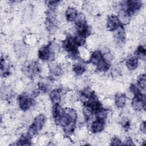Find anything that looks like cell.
Returning a JSON list of instances; mask_svg holds the SVG:
<instances>
[{
	"label": "cell",
	"mask_w": 146,
	"mask_h": 146,
	"mask_svg": "<svg viewBox=\"0 0 146 146\" xmlns=\"http://www.w3.org/2000/svg\"><path fill=\"white\" fill-rule=\"evenodd\" d=\"M142 5V2L139 1H129L127 2V5L129 10L132 12L139 10Z\"/></svg>",
	"instance_id": "cell-10"
},
{
	"label": "cell",
	"mask_w": 146,
	"mask_h": 146,
	"mask_svg": "<svg viewBox=\"0 0 146 146\" xmlns=\"http://www.w3.org/2000/svg\"><path fill=\"white\" fill-rule=\"evenodd\" d=\"M104 121L100 119H97L92 122L91 123V131L93 133L100 132L104 128Z\"/></svg>",
	"instance_id": "cell-3"
},
{
	"label": "cell",
	"mask_w": 146,
	"mask_h": 146,
	"mask_svg": "<svg viewBox=\"0 0 146 146\" xmlns=\"http://www.w3.org/2000/svg\"><path fill=\"white\" fill-rule=\"evenodd\" d=\"M52 113L56 121L58 122V121L60 118V117L64 114V110L60 106L58 105H56L53 108Z\"/></svg>",
	"instance_id": "cell-13"
},
{
	"label": "cell",
	"mask_w": 146,
	"mask_h": 146,
	"mask_svg": "<svg viewBox=\"0 0 146 146\" xmlns=\"http://www.w3.org/2000/svg\"><path fill=\"white\" fill-rule=\"evenodd\" d=\"M45 123V117L43 115H38L36 116L33 124H32L37 131L41 129Z\"/></svg>",
	"instance_id": "cell-4"
},
{
	"label": "cell",
	"mask_w": 146,
	"mask_h": 146,
	"mask_svg": "<svg viewBox=\"0 0 146 146\" xmlns=\"http://www.w3.org/2000/svg\"><path fill=\"white\" fill-rule=\"evenodd\" d=\"M74 40L76 43V44L78 45H80V46H82L83 44V43H84L85 39H84V36L81 35H76L74 39Z\"/></svg>",
	"instance_id": "cell-23"
},
{
	"label": "cell",
	"mask_w": 146,
	"mask_h": 146,
	"mask_svg": "<svg viewBox=\"0 0 146 146\" xmlns=\"http://www.w3.org/2000/svg\"><path fill=\"white\" fill-rule=\"evenodd\" d=\"M119 22L117 17L115 16H111L107 21V29L110 31L116 30L119 27Z\"/></svg>",
	"instance_id": "cell-2"
},
{
	"label": "cell",
	"mask_w": 146,
	"mask_h": 146,
	"mask_svg": "<svg viewBox=\"0 0 146 146\" xmlns=\"http://www.w3.org/2000/svg\"><path fill=\"white\" fill-rule=\"evenodd\" d=\"M103 59L107 63H110L113 59V56L110 52L106 53L103 55Z\"/></svg>",
	"instance_id": "cell-25"
},
{
	"label": "cell",
	"mask_w": 146,
	"mask_h": 146,
	"mask_svg": "<svg viewBox=\"0 0 146 146\" xmlns=\"http://www.w3.org/2000/svg\"><path fill=\"white\" fill-rule=\"evenodd\" d=\"M118 19L119 22H121L123 24L126 25L129 22L130 16L127 12L123 10L119 11L118 14Z\"/></svg>",
	"instance_id": "cell-9"
},
{
	"label": "cell",
	"mask_w": 146,
	"mask_h": 146,
	"mask_svg": "<svg viewBox=\"0 0 146 146\" xmlns=\"http://www.w3.org/2000/svg\"><path fill=\"white\" fill-rule=\"evenodd\" d=\"M115 104L119 108H123L126 103V99L125 96L121 94H118L116 95L115 97Z\"/></svg>",
	"instance_id": "cell-11"
},
{
	"label": "cell",
	"mask_w": 146,
	"mask_h": 146,
	"mask_svg": "<svg viewBox=\"0 0 146 146\" xmlns=\"http://www.w3.org/2000/svg\"><path fill=\"white\" fill-rule=\"evenodd\" d=\"M139 85L141 90H145V75H141V78L139 80Z\"/></svg>",
	"instance_id": "cell-24"
},
{
	"label": "cell",
	"mask_w": 146,
	"mask_h": 146,
	"mask_svg": "<svg viewBox=\"0 0 146 146\" xmlns=\"http://www.w3.org/2000/svg\"><path fill=\"white\" fill-rule=\"evenodd\" d=\"M138 60L135 57H131L129 58L127 62H126V66L128 70H135L138 66Z\"/></svg>",
	"instance_id": "cell-8"
},
{
	"label": "cell",
	"mask_w": 146,
	"mask_h": 146,
	"mask_svg": "<svg viewBox=\"0 0 146 146\" xmlns=\"http://www.w3.org/2000/svg\"><path fill=\"white\" fill-rule=\"evenodd\" d=\"M73 106L74 107L78 110H81V108H82V103L80 101H78V100H75L73 102Z\"/></svg>",
	"instance_id": "cell-26"
},
{
	"label": "cell",
	"mask_w": 146,
	"mask_h": 146,
	"mask_svg": "<svg viewBox=\"0 0 146 146\" xmlns=\"http://www.w3.org/2000/svg\"><path fill=\"white\" fill-rule=\"evenodd\" d=\"M113 36L117 40L118 43H121L125 37L124 29L122 27H118L114 30Z\"/></svg>",
	"instance_id": "cell-5"
},
{
	"label": "cell",
	"mask_w": 146,
	"mask_h": 146,
	"mask_svg": "<svg viewBox=\"0 0 146 146\" xmlns=\"http://www.w3.org/2000/svg\"><path fill=\"white\" fill-rule=\"evenodd\" d=\"M64 112L66 114H67L71 118V120H76V119L77 117V113L75 110L72 109L69 107H67L64 110Z\"/></svg>",
	"instance_id": "cell-17"
},
{
	"label": "cell",
	"mask_w": 146,
	"mask_h": 146,
	"mask_svg": "<svg viewBox=\"0 0 146 146\" xmlns=\"http://www.w3.org/2000/svg\"><path fill=\"white\" fill-rule=\"evenodd\" d=\"M79 54L81 58L83 60H88L90 58V53L89 51L84 47H80L78 48Z\"/></svg>",
	"instance_id": "cell-16"
},
{
	"label": "cell",
	"mask_w": 146,
	"mask_h": 146,
	"mask_svg": "<svg viewBox=\"0 0 146 146\" xmlns=\"http://www.w3.org/2000/svg\"><path fill=\"white\" fill-rule=\"evenodd\" d=\"M84 66L80 62L76 63L73 68L74 72H75V74H76L77 75L82 74L84 72Z\"/></svg>",
	"instance_id": "cell-18"
},
{
	"label": "cell",
	"mask_w": 146,
	"mask_h": 146,
	"mask_svg": "<svg viewBox=\"0 0 146 146\" xmlns=\"http://www.w3.org/2000/svg\"><path fill=\"white\" fill-rule=\"evenodd\" d=\"M50 99L54 103H58L61 99L60 91L57 90L52 91L50 94Z\"/></svg>",
	"instance_id": "cell-14"
},
{
	"label": "cell",
	"mask_w": 146,
	"mask_h": 146,
	"mask_svg": "<svg viewBox=\"0 0 146 146\" xmlns=\"http://www.w3.org/2000/svg\"><path fill=\"white\" fill-rule=\"evenodd\" d=\"M93 109L91 106H87L83 108V113L84 116L88 118H91L92 114Z\"/></svg>",
	"instance_id": "cell-21"
},
{
	"label": "cell",
	"mask_w": 146,
	"mask_h": 146,
	"mask_svg": "<svg viewBox=\"0 0 146 146\" xmlns=\"http://www.w3.org/2000/svg\"><path fill=\"white\" fill-rule=\"evenodd\" d=\"M38 56L42 60H47L50 57V51L48 47H42L38 51Z\"/></svg>",
	"instance_id": "cell-7"
},
{
	"label": "cell",
	"mask_w": 146,
	"mask_h": 146,
	"mask_svg": "<svg viewBox=\"0 0 146 146\" xmlns=\"http://www.w3.org/2000/svg\"><path fill=\"white\" fill-rule=\"evenodd\" d=\"M18 104L22 110H27L32 105V100L27 95H21L18 98Z\"/></svg>",
	"instance_id": "cell-1"
},
{
	"label": "cell",
	"mask_w": 146,
	"mask_h": 146,
	"mask_svg": "<svg viewBox=\"0 0 146 146\" xmlns=\"http://www.w3.org/2000/svg\"><path fill=\"white\" fill-rule=\"evenodd\" d=\"M124 144H126V145H133V142H132V140L131 139H129V138L125 140Z\"/></svg>",
	"instance_id": "cell-29"
},
{
	"label": "cell",
	"mask_w": 146,
	"mask_h": 146,
	"mask_svg": "<svg viewBox=\"0 0 146 146\" xmlns=\"http://www.w3.org/2000/svg\"><path fill=\"white\" fill-rule=\"evenodd\" d=\"M140 129L143 133H145V131H146V128H145V122H141V124H140Z\"/></svg>",
	"instance_id": "cell-28"
},
{
	"label": "cell",
	"mask_w": 146,
	"mask_h": 146,
	"mask_svg": "<svg viewBox=\"0 0 146 146\" xmlns=\"http://www.w3.org/2000/svg\"><path fill=\"white\" fill-rule=\"evenodd\" d=\"M36 41V38L35 35L33 34H29L25 38V42L29 46H34Z\"/></svg>",
	"instance_id": "cell-19"
},
{
	"label": "cell",
	"mask_w": 146,
	"mask_h": 146,
	"mask_svg": "<svg viewBox=\"0 0 146 146\" xmlns=\"http://www.w3.org/2000/svg\"><path fill=\"white\" fill-rule=\"evenodd\" d=\"M107 116V112L104 110H99L96 113V118L97 119H100L103 120Z\"/></svg>",
	"instance_id": "cell-22"
},
{
	"label": "cell",
	"mask_w": 146,
	"mask_h": 146,
	"mask_svg": "<svg viewBox=\"0 0 146 146\" xmlns=\"http://www.w3.org/2000/svg\"><path fill=\"white\" fill-rule=\"evenodd\" d=\"M112 143L111 145H121V141L119 139H118L117 137H115L114 139H113V140H112Z\"/></svg>",
	"instance_id": "cell-27"
},
{
	"label": "cell",
	"mask_w": 146,
	"mask_h": 146,
	"mask_svg": "<svg viewBox=\"0 0 146 146\" xmlns=\"http://www.w3.org/2000/svg\"><path fill=\"white\" fill-rule=\"evenodd\" d=\"M48 48L50 52H52L53 54H57L59 51L60 46L59 43L54 42L51 43V44L48 47Z\"/></svg>",
	"instance_id": "cell-20"
},
{
	"label": "cell",
	"mask_w": 146,
	"mask_h": 146,
	"mask_svg": "<svg viewBox=\"0 0 146 146\" xmlns=\"http://www.w3.org/2000/svg\"><path fill=\"white\" fill-rule=\"evenodd\" d=\"M76 46L74 39H68L66 43V49L67 51L72 53H75L76 50Z\"/></svg>",
	"instance_id": "cell-12"
},
{
	"label": "cell",
	"mask_w": 146,
	"mask_h": 146,
	"mask_svg": "<svg viewBox=\"0 0 146 146\" xmlns=\"http://www.w3.org/2000/svg\"><path fill=\"white\" fill-rule=\"evenodd\" d=\"M91 63L94 64H98L100 61L102 59L101 52L96 51L92 53V54L90 56Z\"/></svg>",
	"instance_id": "cell-15"
},
{
	"label": "cell",
	"mask_w": 146,
	"mask_h": 146,
	"mask_svg": "<svg viewBox=\"0 0 146 146\" xmlns=\"http://www.w3.org/2000/svg\"><path fill=\"white\" fill-rule=\"evenodd\" d=\"M78 15L76 9L74 7H69L66 11V18L69 21H72L76 19Z\"/></svg>",
	"instance_id": "cell-6"
}]
</instances>
